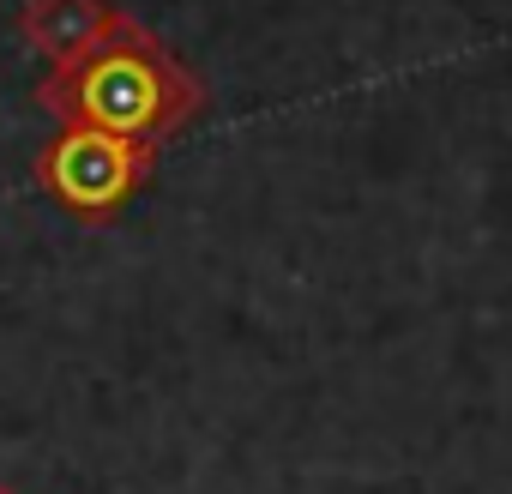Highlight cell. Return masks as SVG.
I'll return each instance as SVG.
<instances>
[{
	"label": "cell",
	"mask_w": 512,
	"mask_h": 494,
	"mask_svg": "<svg viewBox=\"0 0 512 494\" xmlns=\"http://www.w3.org/2000/svg\"><path fill=\"white\" fill-rule=\"evenodd\" d=\"M37 103L61 115V127H103L121 139H163L187 127L205 103L199 79L133 19H109L79 55L55 61Z\"/></svg>",
	"instance_id": "obj_1"
},
{
	"label": "cell",
	"mask_w": 512,
	"mask_h": 494,
	"mask_svg": "<svg viewBox=\"0 0 512 494\" xmlns=\"http://www.w3.org/2000/svg\"><path fill=\"white\" fill-rule=\"evenodd\" d=\"M151 175V145L103 133V127H61L49 151L37 157V181L49 199H61L79 217H109L121 211Z\"/></svg>",
	"instance_id": "obj_2"
},
{
	"label": "cell",
	"mask_w": 512,
	"mask_h": 494,
	"mask_svg": "<svg viewBox=\"0 0 512 494\" xmlns=\"http://www.w3.org/2000/svg\"><path fill=\"white\" fill-rule=\"evenodd\" d=\"M0 494H13V488H0Z\"/></svg>",
	"instance_id": "obj_3"
}]
</instances>
